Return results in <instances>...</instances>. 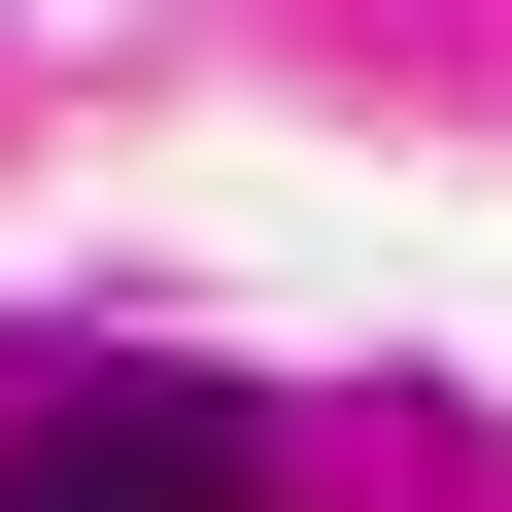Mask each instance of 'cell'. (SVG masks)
<instances>
[{"label":"cell","instance_id":"obj_1","mask_svg":"<svg viewBox=\"0 0 512 512\" xmlns=\"http://www.w3.org/2000/svg\"><path fill=\"white\" fill-rule=\"evenodd\" d=\"M0 512H274V444H239L205 376H35L0 410Z\"/></svg>","mask_w":512,"mask_h":512}]
</instances>
